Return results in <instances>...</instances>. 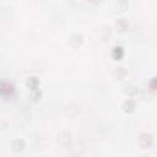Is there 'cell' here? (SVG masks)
<instances>
[{
  "mask_svg": "<svg viewBox=\"0 0 157 157\" xmlns=\"http://www.w3.org/2000/svg\"><path fill=\"white\" fill-rule=\"evenodd\" d=\"M82 42H83V37H82V34H78V33H74V34H71V36L69 37V39H67L69 45L72 47V48H77V47H80V45L82 44Z\"/></svg>",
  "mask_w": 157,
  "mask_h": 157,
  "instance_id": "cell-1",
  "label": "cell"
},
{
  "mask_svg": "<svg viewBox=\"0 0 157 157\" xmlns=\"http://www.w3.org/2000/svg\"><path fill=\"white\" fill-rule=\"evenodd\" d=\"M71 141V132L67 130H63L58 134V142L63 146H67Z\"/></svg>",
  "mask_w": 157,
  "mask_h": 157,
  "instance_id": "cell-2",
  "label": "cell"
},
{
  "mask_svg": "<svg viewBox=\"0 0 157 157\" xmlns=\"http://www.w3.org/2000/svg\"><path fill=\"white\" fill-rule=\"evenodd\" d=\"M139 142L145 147H150L153 144V137L150 134H141L139 137Z\"/></svg>",
  "mask_w": 157,
  "mask_h": 157,
  "instance_id": "cell-3",
  "label": "cell"
},
{
  "mask_svg": "<svg viewBox=\"0 0 157 157\" xmlns=\"http://www.w3.org/2000/svg\"><path fill=\"white\" fill-rule=\"evenodd\" d=\"M125 76H126V70H125V67L118 66V67H115V69L113 70V77H114L115 80H123Z\"/></svg>",
  "mask_w": 157,
  "mask_h": 157,
  "instance_id": "cell-4",
  "label": "cell"
},
{
  "mask_svg": "<svg viewBox=\"0 0 157 157\" xmlns=\"http://www.w3.org/2000/svg\"><path fill=\"white\" fill-rule=\"evenodd\" d=\"M11 147H12L13 151L20 152V151H22V150L25 148V141H23L22 139H15V140L11 142Z\"/></svg>",
  "mask_w": 157,
  "mask_h": 157,
  "instance_id": "cell-5",
  "label": "cell"
},
{
  "mask_svg": "<svg viewBox=\"0 0 157 157\" xmlns=\"http://www.w3.org/2000/svg\"><path fill=\"white\" fill-rule=\"evenodd\" d=\"M112 56H113L115 60L121 59V58L124 56V49H123V47H120V45L114 47L113 50H112Z\"/></svg>",
  "mask_w": 157,
  "mask_h": 157,
  "instance_id": "cell-6",
  "label": "cell"
},
{
  "mask_svg": "<svg viewBox=\"0 0 157 157\" xmlns=\"http://www.w3.org/2000/svg\"><path fill=\"white\" fill-rule=\"evenodd\" d=\"M27 86H28L32 91L37 90L38 86H39V80H38V77H36V76H31V77H28V78H27Z\"/></svg>",
  "mask_w": 157,
  "mask_h": 157,
  "instance_id": "cell-7",
  "label": "cell"
},
{
  "mask_svg": "<svg viewBox=\"0 0 157 157\" xmlns=\"http://www.w3.org/2000/svg\"><path fill=\"white\" fill-rule=\"evenodd\" d=\"M124 92H125L128 96L134 97V96H136V94L139 93V87H136V86H134V85H126V86L124 87Z\"/></svg>",
  "mask_w": 157,
  "mask_h": 157,
  "instance_id": "cell-8",
  "label": "cell"
},
{
  "mask_svg": "<svg viewBox=\"0 0 157 157\" xmlns=\"http://www.w3.org/2000/svg\"><path fill=\"white\" fill-rule=\"evenodd\" d=\"M115 26H117V28H118L119 31L124 32V31L128 29V27H129V22H128L126 18H119V20H117Z\"/></svg>",
  "mask_w": 157,
  "mask_h": 157,
  "instance_id": "cell-9",
  "label": "cell"
},
{
  "mask_svg": "<svg viewBox=\"0 0 157 157\" xmlns=\"http://www.w3.org/2000/svg\"><path fill=\"white\" fill-rule=\"evenodd\" d=\"M134 109H135V102H134L132 99H126V101L123 103V110H124V112L131 113Z\"/></svg>",
  "mask_w": 157,
  "mask_h": 157,
  "instance_id": "cell-10",
  "label": "cell"
},
{
  "mask_svg": "<svg viewBox=\"0 0 157 157\" xmlns=\"http://www.w3.org/2000/svg\"><path fill=\"white\" fill-rule=\"evenodd\" d=\"M83 150H85V147H83V145L82 144H75L72 147H71V153L74 155V156H80L82 152H83Z\"/></svg>",
  "mask_w": 157,
  "mask_h": 157,
  "instance_id": "cell-11",
  "label": "cell"
},
{
  "mask_svg": "<svg viewBox=\"0 0 157 157\" xmlns=\"http://www.w3.org/2000/svg\"><path fill=\"white\" fill-rule=\"evenodd\" d=\"M0 87H1V90H0V93H1V94H4L5 92L11 93V92L13 91L12 86H11V85H9V83H6V82H2V83L0 85Z\"/></svg>",
  "mask_w": 157,
  "mask_h": 157,
  "instance_id": "cell-12",
  "label": "cell"
},
{
  "mask_svg": "<svg viewBox=\"0 0 157 157\" xmlns=\"http://www.w3.org/2000/svg\"><path fill=\"white\" fill-rule=\"evenodd\" d=\"M40 97H42V92H40L39 90H34V91L32 92V98H33L34 101L40 99Z\"/></svg>",
  "mask_w": 157,
  "mask_h": 157,
  "instance_id": "cell-13",
  "label": "cell"
},
{
  "mask_svg": "<svg viewBox=\"0 0 157 157\" xmlns=\"http://www.w3.org/2000/svg\"><path fill=\"white\" fill-rule=\"evenodd\" d=\"M128 5H129V4H128L126 1H120V2L117 4V6H120V7H128Z\"/></svg>",
  "mask_w": 157,
  "mask_h": 157,
  "instance_id": "cell-14",
  "label": "cell"
},
{
  "mask_svg": "<svg viewBox=\"0 0 157 157\" xmlns=\"http://www.w3.org/2000/svg\"><path fill=\"white\" fill-rule=\"evenodd\" d=\"M4 128H6V123H5L4 120H1V119H0V130H1V129H4Z\"/></svg>",
  "mask_w": 157,
  "mask_h": 157,
  "instance_id": "cell-15",
  "label": "cell"
}]
</instances>
